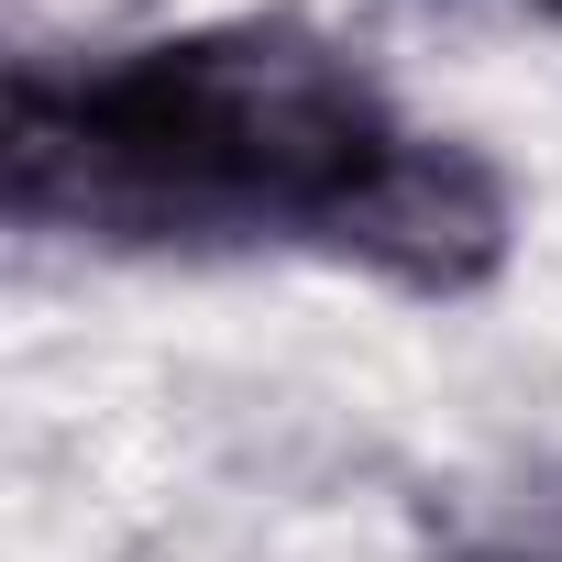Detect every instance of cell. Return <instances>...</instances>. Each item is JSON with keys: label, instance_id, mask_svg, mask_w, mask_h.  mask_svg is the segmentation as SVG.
I'll list each match as a JSON object with an SVG mask.
<instances>
[{"label": "cell", "instance_id": "1", "mask_svg": "<svg viewBox=\"0 0 562 562\" xmlns=\"http://www.w3.org/2000/svg\"><path fill=\"white\" fill-rule=\"evenodd\" d=\"M375 78L299 23H221L89 78H12V210L78 232H321L386 166Z\"/></svg>", "mask_w": 562, "mask_h": 562}, {"label": "cell", "instance_id": "2", "mask_svg": "<svg viewBox=\"0 0 562 562\" xmlns=\"http://www.w3.org/2000/svg\"><path fill=\"white\" fill-rule=\"evenodd\" d=\"M331 254L397 276V288H430V299L485 288L496 254H507V188H496L485 155L430 144V133H397L386 166H375V177L353 188V210L331 221Z\"/></svg>", "mask_w": 562, "mask_h": 562}]
</instances>
